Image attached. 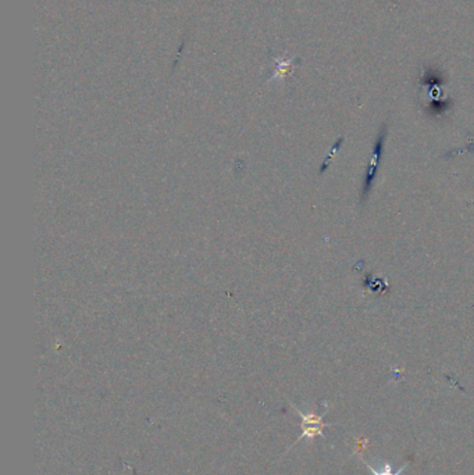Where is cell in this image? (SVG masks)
<instances>
[{
    "label": "cell",
    "instance_id": "obj_3",
    "mask_svg": "<svg viewBox=\"0 0 474 475\" xmlns=\"http://www.w3.org/2000/svg\"><path fill=\"white\" fill-rule=\"evenodd\" d=\"M360 458H362V457H360ZM362 461L364 463V465H366V467L370 469V472H371L373 475H400V474H402V472L406 469V467H407V465L405 464L402 468H399L398 471H395V472H393V471H392V465H391V463H388V461H387V463H384V464H382V468H381V471H377V469H375V468H373V467H371V465H370V464H369V463H367L364 458H362Z\"/></svg>",
    "mask_w": 474,
    "mask_h": 475
},
{
    "label": "cell",
    "instance_id": "obj_2",
    "mask_svg": "<svg viewBox=\"0 0 474 475\" xmlns=\"http://www.w3.org/2000/svg\"><path fill=\"white\" fill-rule=\"evenodd\" d=\"M296 413L301 415V428H305V426H321V428H325V426H331L332 424H328V422H324L323 418L324 415L328 413V410H325L324 414H320L317 415L316 413H302L301 410L295 408Z\"/></svg>",
    "mask_w": 474,
    "mask_h": 475
},
{
    "label": "cell",
    "instance_id": "obj_1",
    "mask_svg": "<svg viewBox=\"0 0 474 475\" xmlns=\"http://www.w3.org/2000/svg\"><path fill=\"white\" fill-rule=\"evenodd\" d=\"M388 123L382 124V127L380 128V132L377 135V139L374 142L373 150L370 153L369 157V163L366 166V171H364V177H363V182H362V188H360V205H364L371 193V189L374 187L380 166H381V160L384 156V149H385V142L388 138Z\"/></svg>",
    "mask_w": 474,
    "mask_h": 475
}]
</instances>
